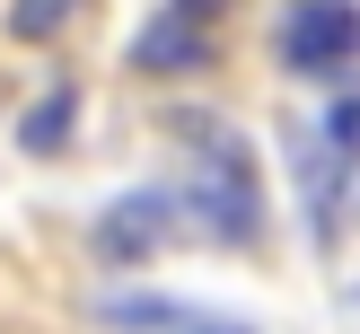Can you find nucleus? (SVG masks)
I'll use <instances>...</instances> for the list:
<instances>
[{"instance_id":"4","label":"nucleus","mask_w":360,"mask_h":334,"mask_svg":"<svg viewBox=\"0 0 360 334\" xmlns=\"http://www.w3.org/2000/svg\"><path fill=\"white\" fill-rule=\"evenodd\" d=\"M132 70H150V79H176V70H211V27H193L185 9H158L150 27L132 35Z\"/></svg>"},{"instance_id":"3","label":"nucleus","mask_w":360,"mask_h":334,"mask_svg":"<svg viewBox=\"0 0 360 334\" xmlns=\"http://www.w3.org/2000/svg\"><path fill=\"white\" fill-rule=\"evenodd\" d=\"M167 238H176V193L132 185V193H115V203L97 211V229H88V255H97V264H150Z\"/></svg>"},{"instance_id":"8","label":"nucleus","mask_w":360,"mask_h":334,"mask_svg":"<svg viewBox=\"0 0 360 334\" xmlns=\"http://www.w3.org/2000/svg\"><path fill=\"white\" fill-rule=\"evenodd\" d=\"M316 141H326L334 158H360V88L334 97V115H326V132H316Z\"/></svg>"},{"instance_id":"6","label":"nucleus","mask_w":360,"mask_h":334,"mask_svg":"<svg viewBox=\"0 0 360 334\" xmlns=\"http://www.w3.org/2000/svg\"><path fill=\"white\" fill-rule=\"evenodd\" d=\"M70 18H79V0H9V35L18 44H53Z\"/></svg>"},{"instance_id":"2","label":"nucleus","mask_w":360,"mask_h":334,"mask_svg":"<svg viewBox=\"0 0 360 334\" xmlns=\"http://www.w3.org/2000/svg\"><path fill=\"white\" fill-rule=\"evenodd\" d=\"M360 62V9L352 0H299L281 27V70L290 79H334Z\"/></svg>"},{"instance_id":"7","label":"nucleus","mask_w":360,"mask_h":334,"mask_svg":"<svg viewBox=\"0 0 360 334\" xmlns=\"http://www.w3.org/2000/svg\"><path fill=\"white\" fill-rule=\"evenodd\" d=\"M97 326H185V308H176V299H141V290H115V299H97Z\"/></svg>"},{"instance_id":"5","label":"nucleus","mask_w":360,"mask_h":334,"mask_svg":"<svg viewBox=\"0 0 360 334\" xmlns=\"http://www.w3.org/2000/svg\"><path fill=\"white\" fill-rule=\"evenodd\" d=\"M70 123H79V88H70V79H53L44 97H35L27 115H18V150H27V158L70 150Z\"/></svg>"},{"instance_id":"9","label":"nucleus","mask_w":360,"mask_h":334,"mask_svg":"<svg viewBox=\"0 0 360 334\" xmlns=\"http://www.w3.org/2000/svg\"><path fill=\"white\" fill-rule=\"evenodd\" d=\"M167 9H185L193 27H211V9H220V0H167Z\"/></svg>"},{"instance_id":"1","label":"nucleus","mask_w":360,"mask_h":334,"mask_svg":"<svg viewBox=\"0 0 360 334\" xmlns=\"http://www.w3.org/2000/svg\"><path fill=\"white\" fill-rule=\"evenodd\" d=\"M185 211L202 220V238H220V246H255V229H264V176H255V150H246L229 123H202V132H193Z\"/></svg>"}]
</instances>
